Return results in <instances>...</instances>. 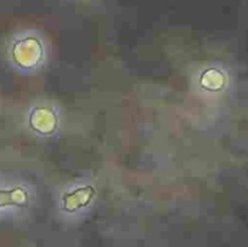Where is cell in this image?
<instances>
[{"label": "cell", "mask_w": 248, "mask_h": 247, "mask_svg": "<svg viewBox=\"0 0 248 247\" xmlns=\"http://www.w3.org/2000/svg\"><path fill=\"white\" fill-rule=\"evenodd\" d=\"M14 56L16 62L24 68L34 67L43 56V47L38 39L29 36L15 45Z\"/></svg>", "instance_id": "obj_1"}, {"label": "cell", "mask_w": 248, "mask_h": 247, "mask_svg": "<svg viewBox=\"0 0 248 247\" xmlns=\"http://www.w3.org/2000/svg\"><path fill=\"white\" fill-rule=\"evenodd\" d=\"M96 190L92 185L80 186L70 193H65L63 196V206L68 212H73L75 210L85 207L89 205L93 199Z\"/></svg>", "instance_id": "obj_2"}, {"label": "cell", "mask_w": 248, "mask_h": 247, "mask_svg": "<svg viewBox=\"0 0 248 247\" xmlns=\"http://www.w3.org/2000/svg\"><path fill=\"white\" fill-rule=\"evenodd\" d=\"M29 123L33 130L40 133H50L57 126L55 113L47 108H38L31 113Z\"/></svg>", "instance_id": "obj_3"}, {"label": "cell", "mask_w": 248, "mask_h": 247, "mask_svg": "<svg viewBox=\"0 0 248 247\" xmlns=\"http://www.w3.org/2000/svg\"><path fill=\"white\" fill-rule=\"evenodd\" d=\"M27 202H28V193L21 186L10 190H0V207L9 205L24 206Z\"/></svg>", "instance_id": "obj_4"}, {"label": "cell", "mask_w": 248, "mask_h": 247, "mask_svg": "<svg viewBox=\"0 0 248 247\" xmlns=\"http://www.w3.org/2000/svg\"><path fill=\"white\" fill-rule=\"evenodd\" d=\"M223 82H224V77H223L222 73L216 69H208L201 75V85L205 89L216 91L223 86Z\"/></svg>", "instance_id": "obj_5"}]
</instances>
